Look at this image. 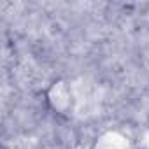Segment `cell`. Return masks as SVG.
<instances>
[{"label":"cell","instance_id":"6da1fadb","mask_svg":"<svg viewBox=\"0 0 149 149\" xmlns=\"http://www.w3.org/2000/svg\"><path fill=\"white\" fill-rule=\"evenodd\" d=\"M47 107L58 116H68L74 109V91L63 79H56L46 91Z\"/></svg>","mask_w":149,"mask_h":149}]
</instances>
